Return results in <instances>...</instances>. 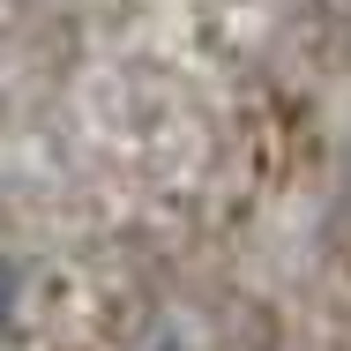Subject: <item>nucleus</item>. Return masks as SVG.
Instances as JSON below:
<instances>
[{
    "instance_id": "f257e3e1",
    "label": "nucleus",
    "mask_w": 351,
    "mask_h": 351,
    "mask_svg": "<svg viewBox=\"0 0 351 351\" xmlns=\"http://www.w3.org/2000/svg\"><path fill=\"white\" fill-rule=\"evenodd\" d=\"M8 322H15V269L0 262V337H8Z\"/></svg>"
}]
</instances>
